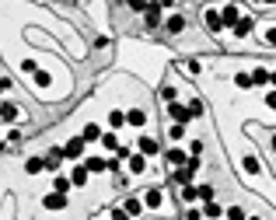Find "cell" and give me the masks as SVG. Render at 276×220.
Masks as SVG:
<instances>
[{
	"instance_id": "obj_1",
	"label": "cell",
	"mask_w": 276,
	"mask_h": 220,
	"mask_svg": "<svg viewBox=\"0 0 276 220\" xmlns=\"http://www.w3.org/2000/svg\"><path fill=\"white\" fill-rule=\"evenodd\" d=\"M84 150H88V140L84 137H70V140L63 143V154H67V161H74V164H84Z\"/></svg>"
},
{
	"instance_id": "obj_2",
	"label": "cell",
	"mask_w": 276,
	"mask_h": 220,
	"mask_svg": "<svg viewBox=\"0 0 276 220\" xmlns=\"http://www.w3.org/2000/svg\"><path fill=\"white\" fill-rule=\"evenodd\" d=\"M241 18H245V7H241V4H224V7H220V21H224V28L235 32Z\"/></svg>"
},
{
	"instance_id": "obj_3",
	"label": "cell",
	"mask_w": 276,
	"mask_h": 220,
	"mask_svg": "<svg viewBox=\"0 0 276 220\" xmlns=\"http://www.w3.org/2000/svg\"><path fill=\"white\" fill-rule=\"evenodd\" d=\"M203 25L210 35H220L224 32V21H220V7H203Z\"/></svg>"
},
{
	"instance_id": "obj_4",
	"label": "cell",
	"mask_w": 276,
	"mask_h": 220,
	"mask_svg": "<svg viewBox=\"0 0 276 220\" xmlns=\"http://www.w3.org/2000/svg\"><path fill=\"white\" fill-rule=\"evenodd\" d=\"M137 150L143 154V158H164L161 140H154V137H140V140H137Z\"/></svg>"
},
{
	"instance_id": "obj_5",
	"label": "cell",
	"mask_w": 276,
	"mask_h": 220,
	"mask_svg": "<svg viewBox=\"0 0 276 220\" xmlns=\"http://www.w3.org/2000/svg\"><path fill=\"white\" fill-rule=\"evenodd\" d=\"M164 161L178 171V168H185V164H189V150H185V147H168V150H164Z\"/></svg>"
},
{
	"instance_id": "obj_6",
	"label": "cell",
	"mask_w": 276,
	"mask_h": 220,
	"mask_svg": "<svg viewBox=\"0 0 276 220\" xmlns=\"http://www.w3.org/2000/svg\"><path fill=\"white\" fill-rule=\"evenodd\" d=\"M168 116H172L178 126H189V122H193V112H189V105H182V101L168 105Z\"/></svg>"
},
{
	"instance_id": "obj_7",
	"label": "cell",
	"mask_w": 276,
	"mask_h": 220,
	"mask_svg": "<svg viewBox=\"0 0 276 220\" xmlns=\"http://www.w3.org/2000/svg\"><path fill=\"white\" fill-rule=\"evenodd\" d=\"M143 171H147V158H143V154H133V158L126 161V175H133V179H140V175H143Z\"/></svg>"
},
{
	"instance_id": "obj_8",
	"label": "cell",
	"mask_w": 276,
	"mask_h": 220,
	"mask_svg": "<svg viewBox=\"0 0 276 220\" xmlns=\"http://www.w3.org/2000/svg\"><path fill=\"white\" fill-rule=\"evenodd\" d=\"M143 206H147V210H161V206H164V192H161L158 185L143 192Z\"/></svg>"
},
{
	"instance_id": "obj_9",
	"label": "cell",
	"mask_w": 276,
	"mask_h": 220,
	"mask_svg": "<svg viewBox=\"0 0 276 220\" xmlns=\"http://www.w3.org/2000/svg\"><path fill=\"white\" fill-rule=\"evenodd\" d=\"M42 206H46V210H67L70 200H67V196H59V192H46V196H42Z\"/></svg>"
},
{
	"instance_id": "obj_10",
	"label": "cell",
	"mask_w": 276,
	"mask_h": 220,
	"mask_svg": "<svg viewBox=\"0 0 276 220\" xmlns=\"http://www.w3.org/2000/svg\"><path fill=\"white\" fill-rule=\"evenodd\" d=\"M18 119H25V116H21V108H18L11 98H4V122L14 129V122H18Z\"/></svg>"
},
{
	"instance_id": "obj_11",
	"label": "cell",
	"mask_w": 276,
	"mask_h": 220,
	"mask_svg": "<svg viewBox=\"0 0 276 220\" xmlns=\"http://www.w3.org/2000/svg\"><path fill=\"white\" fill-rule=\"evenodd\" d=\"M70 182H74L77 189H84V185L91 182V171H88L84 164H74V168H70Z\"/></svg>"
},
{
	"instance_id": "obj_12",
	"label": "cell",
	"mask_w": 276,
	"mask_h": 220,
	"mask_svg": "<svg viewBox=\"0 0 276 220\" xmlns=\"http://www.w3.org/2000/svg\"><path fill=\"white\" fill-rule=\"evenodd\" d=\"M122 210H126V213H130V217L137 220L140 213H143V210H147V206H143V200H140V196H126V200H122Z\"/></svg>"
},
{
	"instance_id": "obj_13",
	"label": "cell",
	"mask_w": 276,
	"mask_h": 220,
	"mask_svg": "<svg viewBox=\"0 0 276 220\" xmlns=\"http://www.w3.org/2000/svg\"><path fill=\"white\" fill-rule=\"evenodd\" d=\"M245 11H248V7H245ZM252 28H256V18H252V14H245V18L238 21V28L231 32V35H235V39H245V35H252Z\"/></svg>"
},
{
	"instance_id": "obj_14",
	"label": "cell",
	"mask_w": 276,
	"mask_h": 220,
	"mask_svg": "<svg viewBox=\"0 0 276 220\" xmlns=\"http://www.w3.org/2000/svg\"><path fill=\"white\" fill-rule=\"evenodd\" d=\"M126 122H130L133 129H143V126H147V108H130V112H126Z\"/></svg>"
},
{
	"instance_id": "obj_15",
	"label": "cell",
	"mask_w": 276,
	"mask_h": 220,
	"mask_svg": "<svg viewBox=\"0 0 276 220\" xmlns=\"http://www.w3.org/2000/svg\"><path fill=\"white\" fill-rule=\"evenodd\" d=\"M84 168H88L91 175H105V171H109V158H84Z\"/></svg>"
},
{
	"instance_id": "obj_16",
	"label": "cell",
	"mask_w": 276,
	"mask_h": 220,
	"mask_svg": "<svg viewBox=\"0 0 276 220\" xmlns=\"http://www.w3.org/2000/svg\"><path fill=\"white\" fill-rule=\"evenodd\" d=\"M80 137H84L88 143H101V137H105V133H101V126H98V122H88V126L80 129Z\"/></svg>"
},
{
	"instance_id": "obj_17",
	"label": "cell",
	"mask_w": 276,
	"mask_h": 220,
	"mask_svg": "<svg viewBox=\"0 0 276 220\" xmlns=\"http://www.w3.org/2000/svg\"><path fill=\"white\" fill-rule=\"evenodd\" d=\"M269 80H273V70H266V67H256L252 70V84L256 87H269Z\"/></svg>"
},
{
	"instance_id": "obj_18",
	"label": "cell",
	"mask_w": 276,
	"mask_h": 220,
	"mask_svg": "<svg viewBox=\"0 0 276 220\" xmlns=\"http://www.w3.org/2000/svg\"><path fill=\"white\" fill-rule=\"evenodd\" d=\"M74 189V182H70V175H53V192H59V196H67Z\"/></svg>"
},
{
	"instance_id": "obj_19",
	"label": "cell",
	"mask_w": 276,
	"mask_h": 220,
	"mask_svg": "<svg viewBox=\"0 0 276 220\" xmlns=\"http://www.w3.org/2000/svg\"><path fill=\"white\" fill-rule=\"evenodd\" d=\"M158 98L164 101V105H175V101H178V87H175V84H161Z\"/></svg>"
},
{
	"instance_id": "obj_20",
	"label": "cell",
	"mask_w": 276,
	"mask_h": 220,
	"mask_svg": "<svg viewBox=\"0 0 276 220\" xmlns=\"http://www.w3.org/2000/svg\"><path fill=\"white\" fill-rule=\"evenodd\" d=\"M46 171V158H28L25 161V175H42Z\"/></svg>"
},
{
	"instance_id": "obj_21",
	"label": "cell",
	"mask_w": 276,
	"mask_h": 220,
	"mask_svg": "<svg viewBox=\"0 0 276 220\" xmlns=\"http://www.w3.org/2000/svg\"><path fill=\"white\" fill-rule=\"evenodd\" d=\"M178 200L185 203V206H189V203H199V185H185V189H178Z\"/></svg>"
},
{
	"instance_id": "obj_22",
	"label": "cell",
	"mask_w": 276,
	"mask_h": 220,
	"mask_svg": "<svg viewBox=\"0 0 276 220\" xmlns=\"http://www.w3.org/2000/svg\"><path fill=\"white\" fill-rule=\"evenodd\" d=\"M203 217H206V220H220V217H224V206H220L217 200H214V203H203Z\"/></svg>"
},
{
	"instance_id": "obj_23",
	"label": "cell",
	"mask_w": 276,
	"mask_h": 220,
	"mask_svg": "<svg viewBox=\"0 0 276 220\" xmlns=\"http://www.w3.org/2000/svg\"><path fill=\"white\" fill-rule=\"evenodd\" d=\"M109 126H112V129L130 126V122H126V112H122V108H112V112H109Z\"/></svg>"
},
{
	"instance_id": "obj_24",
	"label": "cell",
	"mask_w": 276,
	"mask_h": 220,
	"mask_svg": "<svg viewBox=\"0 0 276 220\" xmlns=\"http://www.w3.org/2000/svg\"><path fill=\"white\" fill-rule=\"evenodd\" d=\"M101 147H105V150H112V154H119V147H122V143H119V137L109 129V133L101 137Z\"/></svg>"
},
{
	"instance_id": "obj_25",
	"label": "cell",
	"mask_w": 276,
	"mask_h": 220,
	"mask_svg": "<svg viewBox=\"0 0 276 220\" xmlns=\"http://www.w3.org/2000/svg\"><path fill=\"white\" fill-rule=\"evenodd\" d=\"M178 67H182V74H199V70H203V63L199 60H182Z\"/></svg>"
},
{
	"instance_id": "obj_26",
	"label": "cell",
	"mask_w": 276,
	"mask_h": 220,
	"mask_svg": "<svg viewBox=\"0 0 276 220\" xmlns=\"http://www.w3.org/2000/svg\"><path fill=\"white\" fill-rule=\"evenodd\" d=\"M199 203H214V185H210V182L199 185Z\"/></svg>"
},
{
	"instance_id": "obj_27",
	"label": "cell",
	"mask_w": 276,
	"mask_h": 220,
	"mask_svg": "<svg viewBox=\"0 0 276 220\" xmlns=\"http://www.w3.org/2000/svg\"><path fill=\"white\" fill-rule=\"evenodd\" d=\"M235 84H238V87H245V91H248V87H256V84H252V74H245V70L235 74Z\"/></svg>"
},
{
	"instance_id": "obj_28",
	"label": "cell",
	"mask_w": 276,
	"mask_h": 220,
	"mask_svg": "<svg viewBox=\"0 0 276 220\" xmlns=\"http://www.w3.org/2000/svg\"><path fill=\"white\" fill-rule=\"evenodd\" d=\"M49 84H53V77H49V70H39V74H35V87H42V91H46Z\"/></svg>"
},
{
	"instance_id": "obj_29",
	"label": "cell",
	"mask_w": 276,
	"mask_h": 220,
	"mask_svg": "<svg viewBox=\"0 0 276 220\" xmlns=\"http://www.w3.org/2000/svg\"><path fill=\"white\" fill-rule=\"evenodd\" d=\"M185 105H189V112H193V119H199V116H203V98H189V101H185Z\"/></svg>"
},
{
	"instance_id": "obj_30",
	"label": "cell",
	"mask_w": 276,
	"mask_h": 220,
	"mask_svg": "<svg viewBox=\"0 0 276 220\" xmlns=\"http://www.w3.org/2000/svg\"><path fill=\"white\" fill-rule=\"evenodd\" d=\"M185 129H189V126H178V122H172V126H168V137H172V140H182V137H185Z\"/></svg>"
},
{
	"instance_id": "obj_31",
	"label": "cell",
	"mask_w": 276,
	"mask_h": 220,
	"mask_svg": "<svg viewBox=\"0 0 276 220\" xmlns=\"http://www.w3.org/2000/svg\"><path fill=\"white\" fill-rule=\"evenodd\" d=\"M224 213H227V220H245V206H227Z\"/></svg>"
},
{
	"instance_id": "obj_32",
	"label": "cell",
	"mask_w": 276,
	"mask_h": 220,
	"mask_svg": "<svg viewBox=\"0 0 276 220\" xmlns=\"http://www.w3.org/2000/svg\"><path fill=\"white\" fill-rule=\"evenodd\" d=\"M109 220H133V217H130L122 206H112V210H109Z\"/></svg>"
},
{
	"instance_id": "obj_33",
	"label": "cell",
	"mask_w": 276,
	"mask_h": 220,
	"mask_svg": "<svg viewBox=\"0 0 276 220\" xmlns=\"http://www.w3.org/2000/svg\"><path fill=\"white\" fill-rule=\"evenodd\" d=\"M203 154V140H193L189 143V158H199Z\"/></svg>"
},
{
	"instance_id": "obj_34",
	"label": "cell",
	"mask_w": 276,
	"mask_h": 220,
	"mask_svg": "<svg viewBox=\"0 0 276 220\" xmlns=\"http://www.w3.org/2000/svg\"><path fill=\"white\" fill-rule=\"evenodd\" d=\"M266 105H269V108L276 112V91H269V95H266Z\"/></svg>"
},
{
	"instance_id": "obj_35",
	"label": "cell",
	"mask_w": 276,
	"mask_h": 220,
	"mask_svg": "<svg viewBox=\"0 0 276 220\" xmlns=\"http://www.w3.org/2000/svg\"><path fill=\"white\" fill-rule=\"evenodd\" d=\"M248 220H259V217H248Z\"/></svg>"
}]
</instances>
